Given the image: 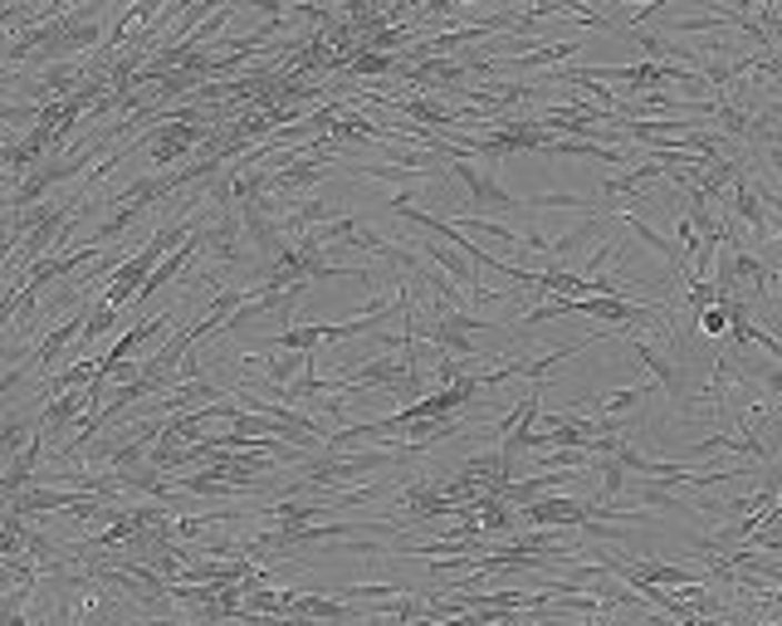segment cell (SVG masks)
Instances as JSON below:
<instances>
[{
	"mask_svg": "<svg viewBox=\"0 0 782 626\" xmlns=\"http://www.w3.org/2000/svg\"><path fill=\"white\" fill-rule=\"evenodd\" d=\"M445 171L460 181V191H464V211L470 216H504V211H523V196H509L504 187H499V177H494V162H489L484 171L470 162V157H455V162H445Z\"/></svg>",
	"mask_w": 782,
	"mask_h": 626,
	"instance_id": "6da1fadb",
	"label": "cell"
},
{
	"mask_svg": "<svg viewBox=\"0 0 782 626\" xmlns=\"http://www.w3.org/2000/svg\"><path fill=\"white\" fill-rule=\"evenodd\" d=\"M211 122H196V118H181L177 108H162V122H157L152 132H147V147H152V162L157 171H167V167H177L187 152H196L201 142H211Z\"/></svg>",
	"mask_w": 782,
	"mask_h": 626,
	"instance_id": "7a4b0ae2",
	"label": "cell"
},
{
	"mask_svg": "<svg viewBox=\"0 0 782 626\" xmlns=\"http://www.w3.org/2000/svg\"><path fill=\"white\" fill-rule=\"evenodd\" d=\"M89 304H93V299H83V304H79V314H69L64 324H54V328H49V334L40 338V348L30 352V362L40 367V372H54V362H59V358H64V352H69V342L79 338L83 318H89Z\"/></svg>",
	"mask_w": 782,
	"mask_h": 626,
	"instance_id": "3957f363",
	"label": "cell"
},
{
	"mask_svg": "<svg viewBox=\"0 0 782 626\" xmlns=\"http://www.w3.org/2000/svg\"><path fill=\"white\" fill-rule=\"evenodd\" d=\"M40 431V421H34V411H10L0 416V465L16 460L24 446H30V436Z\"/></svg>",
	"mask_w": 782,
	"mask_h": 626,
	"instance_id": "277c9868",
	"label": "cell"
},
{
	"mask_svg": "<svg viewBox=\"0 0 782 626\" xmlns=\"http://www.w3.org/2000/svg\"><path fill=\"white\" fill-rule=\"evenodd\" d=\"M660 177H665V167L645 157V162H635V167L626 171V177H611V181H606V191H611V196H626V201H641V196L651 191Z\"/></svg>",
	"mask_w": 782,
	"mask_h": 626,
	"instance_id": "5b68a950",
	"label": "cell"
},
{
	"mask_svg": "<svg viewBox=\"0 0 782 626\" xmlns=\"http://www.w3.org/2000/svg\"><path fill=\"white\" fill-rule=\"evenodd\" d=\"M289 617H323V622H338V617H358V607L342 603V597H318V593H293V607Z\"/></svg>",
	"mask_w": 782,
	"mask_h": 626,
	"instance_id": "8992f818",
	"label": "cell"
},
{
	"mask_svg": "<svg viewBox=\"0 0 782 626\" xmlns=\"http://www.w3.org/2000/svg\"><path fill=\"white\" fill-rule=\"evenodd\" d=\"M313 352H289V348H279V352H264V382L269 387H289L293 377L303 372V362H309Z\"/></svg>",
	"mask_w": 782,
	"mask_h": 626,
	"instance_id": "52a82bcc",
	"label": "cell"
},
{
	"mask_svg": "<svg viewBox=\"0 0 782 626\" xmlns=\"http://www.w3.org/2000/svg\"><path fill=\"white\" fill-rule=\"evenodd\" d=\"M596 211L586 196H568V191H543V196H523V211Z\"/></svg>",
	"mask_w": 782,
	"mask_h": 626,
	"instance_id": "ba28073f",
	"label": "cell"
},
{
	"mask_svg": "<svg viewBox=\"0 0 782 626\" xmlns=\"http://www.w3.org/2000/svg\"><path fill=\"white\" fill-rule=\"evenodd\" d=\"M694 324H700V334H704L709 342H724V338H729V314L719 309V304H714V309H700V314H694Z\"/></svg>",
	"mask_w": 782,
	"mask_h": 626,
	"instance_id": "9c48e42d",
	"label": "cell"
}]
</instances>
